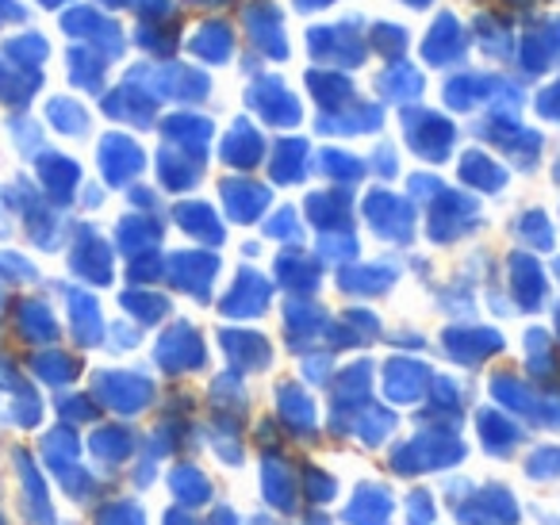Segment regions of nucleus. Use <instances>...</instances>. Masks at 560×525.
Instances as JSON below:
<instances>
[{
  "instance_id": "nucleus-2",
  "label": "nucleus",
  "mask_w": 560,
  "mask_h": 525,
  "mask_svg": "<svg viewBox=\"0 0 560 525\" xmlns=\"http://www.w3.org/2000/svg\"><path fill=\"white\" fill-rule=\"evenodd\" d=\"M526 468H529V476H537V479H552L560 471V448H537L526 460Z\"/></svg>"
},
{
  "instance_id": "nucleus-3",
  "label": "nucleus",
  "mask_w": 560,
  "mask_h": 525,
  "mask_svg": "<svg viewBox=\"0 0 560 525\" xmlns=\"http://www.w3.org/2000/svg\"><path fill=\"white\" fill-rule=\"evenodd\" d=\"M269 234H296V219H292L289 211H280V219L272 223Z\"/></svg>"
},
{
  "instance_id": "nucleus-1",
  "label": "nucleus",
  "mask_w": 560,
  "mask_h": 525,
  "mask_svg": "<svg viewBox=\"0 0 560 525\" xmlns=\"http://www.w3.org/2000/svg\"><path fill=\"white\" fill-rule=\"evenodd\" d=\"M369 219H373L376 231L392 242H404V234L411 231V223H415L407 203H399L396 196H381V192L369 196Z\"/></svg>"
},
{
  "instance_id": "nucleus-4",
  "label": "nucleus",
  "mask_w": 560,
  "mask_h": 525,
  "mask_svg": "<svg viewBox=\"0 0 560 525\" xmlns=\"http://www.w3.org/2000/svg\"><path fill=\"white\" fill-rule=\"evenodd\" d=\"M522 226H526V231H522V234H534V231H529V226H534V215L522 219ZM537 231H545V219H541V215H537ZM537 242H541V246H549V234H541V238H537Z\"/></svg>"
}]
</instances>
